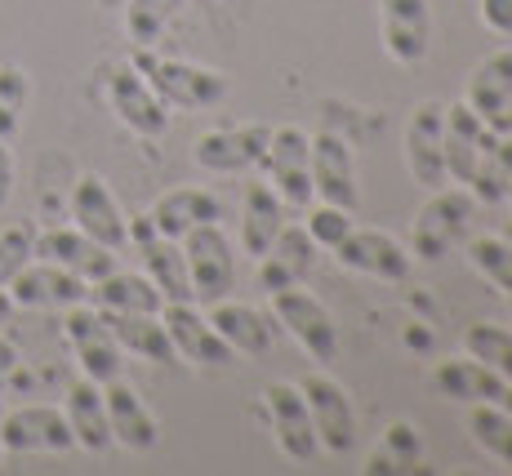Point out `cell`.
<instances>
[{"label": "cell", "instance_id": "74e56055", "mask_svg": "<svg viewBox=\"0 0 512 476\" xmlns=\"http://www.w3.org/2000/svg\"><path fill=\"white\" fill-rule=\"evenodd\" d=\"M36 259V227L14 223L0 232V285H9L27 263Z\"/></svg>", "mask_w": 512, "mask_h": 476}, {"label": "cell", "instance_id": "60d3db41", "mask_svg": "<svg viewBox=\"0 0 512 476\" xmlns=\"http://www.w3.org/2000/svg\"><path fill=\"white\" fill-rule=\"evenodd\" d=\"M481 23L499 36H512V0H481Z\"/></svg>", "mask_w": 512, "mask_h": 476}, {"label": "cell", "instance_id": "f546056e", "mask_svg": "<svg viewBox=\"0 0 512 476\" xmlns=\"http://www.w3.org/2000/svg\"><path fill=\"white\" fill-rule=\"evenodd\" d=\"M90 299H94L98 312H161L165 307L161 290L152 285V276L147 272H121V267L90 285Z\"/></svg>", "mask_w": 512, "mask_h": 476}, {"label": "cell", "instance_id": "e0dca14e", "mask_svg": "<svg viewBox=\"0 0 512 476\" xmlns=\"http://www.w3.org/2000/svg\"><path fill=\"white\" fill-rule=\"evenodd\" d=\"M334 259H339V267H348V272L357 276H374V281H406L410 276V254L406 245L397 241V236L388 232H357L352 227L348 236H343L339 245H334Z\"/></svg>", "mask_w": 512, "mask_h": 476}, {"label": "cell", "instance_id": "d590c367", "mask_svg": "<svg viewBox=\"0 0 512 476\" xmlns=\"http://www.w3.org/2000/svg\"><path fill=\"white\" fill-rule=\"evenodd\" d=\"M468 263L477 267L495 290H504V299L512 303V245L504 236H477V241H468Z\"/></svg>", "mask_w": 512, "mask_h": 476}, {"label": "cell", "instance_id": "ba28073f", "mask_svg": "<svg viewBox=\"0 0 512 476\" xmlns=\"http://www.w3.org/2000/svg\"><path fill=\"white\" fill-rule=\"evenodd\" d=\"M130 245L143 254V272L152 276V285L161 290L165 303H192V281H187L183 241L161 236L152 227V218L139 214V218H130Z\"/></svg>", "mask_w": 512, "mask_h": 476}, {"label": "cell", "instance_id": "ee69618b", "mask_svg": "<svg viewBox=\"0 0 512 476\" xmlns=\"http://www.w3.org/2000/svg\"><path fill=\"white\" fill-rule=\"evenodd\" d=\"M14 365H18V347L9 339H0V374H9Z\"/></svg>", "mask_w": 512, "mask_h": 476}, {"label": "cell", "instance_id": "52a82bcc", "mask_svg": "<svg viewBox=\"0 0 512 476\" xmlns=\"http://www.w3.org/2000/svg\"><path fill=\"white\" fill-rule=\"evenodd\" d=\"M406 170L419 187L437 192L446 187V103L428 98L406 121Z\"/></svg>", "mask_w": 512, "mask_h": 476}, {"label": "cell", "instance_id": "ac0fdd59", "mask_svg": "<svg viewBox=\"0 0 512 476\" xmlns=\"http://www.w3.org/2000/svg\"><path fill=\"white\" fill-rule=\"evenodd\" d=\"M272 130L268 125H228V130H210L192 143V161L210 174H241L263 161Z\"/></svg>", "mask_w": 512, "mask_h": 476}, {"label": "cell", "instance_id": "d6a6232c", "mask_svg": "<svg viewBox=\"0 0 512 476\" xmlns=\"http://www.w3.org/2000/svg\"><path fill=\"white\" fill-rule=\"evenodd\" d=\"M468 432L481 450L495 454V459H504L512 468V414L504 410V405H490V401L468 405Z\"/></svg>", "mask_w": 512, "mask_h": 476}, {"label": "cell", "instance_id": "277c9868", "mask_svg": "<svg viewBox=\"0 0 512 476\" xmlns=\"http://www.w3.org/2000/svg\"><path fill=\"white\" fill-rule=\"evenodd\" d=\"M187 281H192V303L210 307L236 290V250L232 236L219 223H201L183 236Z\"/></svg>", "mask_w": 512, "mask_h": 476}, {"label": "cell", "instance_id": "6da1fadb", "mask_svg": "<svg viewBox=\"0 0 512 476\" xmlns=\"http://www.w3.org/2000/svg\"><path fill=\"white\" fill-rule=\"evenodd\" d=\"M134 67L143 72V81L156 89L165 107H183V112H205V107H219L228 98V81L210 67H196V63H183V58H165L156 54L152 45L147 49H134L130 58Z\"/></svg>", "mask_w": 512, "mask_h": 476}, {"label": "cell", "instance_id": "30bf717a", "mask_svg": "<svg viewBox=\"0 0 512 476\" xmlns=\"http://www.w3.org/2000/svg\"><path fill=\"white\" fill-rule=\"evenodd\" d=\"M312 196L339 210H357L361 187H357V161H352V143L334 130L312 134Z\"/></svg>", "mask_w": 512, "mask_h": 476}, {"label": "cell", "instance_id": "83f0119b", "mask_svg": "<svg viewBox=\"0 0 512 476\" xmlns=\"http://www.w3.org/2000/svg\"><path fill=\"white\" fill-rule=\"evenodd\" d=\"M285 227V205L268 183H250L245 187V205H241V254H250L254 263L272 250L277 232Z\"/></svg>", "mask_w": 512, "mask_h": 476}, {"label": "cell", "instance_id": "1f68e13d", "mask_svg": "<svg viewBox=\"0 0 512 476\" xmlns=\"http://www.w3.org/2000/svg\"><path fill=\"white\" fill-rule=\"evenodd\" d=\"M187 0H130L125 5V36L134 41V49H147L165 36V27L183 14Z\"/></svg>", "mask_w": 512, "mask_h": 476}, {"label": "cell", "instance_id": "bcb514c9", "mask_svg": "<svg viewBox=\"0 0 512 476\" xmlns=\"http://www.w3.org/2000/svg\"><path fill=\"white\" fill-rule=\"evenodd\" d=\"M499 405H504V410L512 414V383H508V388H504V396H499Z\"/></svg>", "mask_w": 512, "mask_h": 476}, {"label": "cell", "instance_id": "9c48e42d", "mask_svg": "<svg viewBox=\"0 0 512 476\" xmlns=\"http://www.w3.org/2000/svg\"><path fill=\"white\" fill-rule=\"evenodd\" d=\"M0 441H5V454H67V450H76V436L67 428V414L54 410V405L5 410V419H0Z\"/></svg>", "mask_w": 512, "mask_h": 476}, {"label": "cell", "instance_id": "836d02e7", "mask_svg": "<svg viewBox=\"0 0 512 476\" xmlns=\"http://www.w3.org/2000/svg\"><path fill=\"white\" fill-rule=\"evenodd\" d=\"M317 250H321V245L308 236V227H303V223H285L277 232V241H272L268 259L277 263L290 281H303V276H312V267H317Z\"/></svg>", "mask_w": 512, "mask_h": 476}, {"label": "cell", "instance_id": "f1b7e54d", "mask_svg": "<svg viewBox=\"0 0 512 476\" xmlns=\"http://www.w3.org/2000/svg\"><path fill=\"white\" fill-rule=\"evenodd\" d=\"M464 103H468L486 125L495 121L499 112H508V103H512V49H495L486 63L472 67Z\"/></svg>", "mask_w": 512, "mask_h": 476}, {"label": "cell", "instance_id": "ab89813d", "mask_svg": "<svg viewBox=\"0 0 512 476\" xmlns=\"http://www.w3.org/2000/svg\"><path fill=\"white\" fill-rule=\"evenodd\" d=\"M383 454L397 463V472H415L419 468V454H423L419 428H410V423H392V428L383 432Z\"/></svg>", "mask_w": 512, "mask_h": 476}, {"label": "cell", "instance_id": "4dcf8cb0", "mask_svg": "<svg viewBox=\"0 0 512 476\" xmlns=\"http://www.w3.org/2000/svg\"><path fill=\"white\" fill-rule=\"evenodd\" d=\"M512 187V134H499L486 125V147H481V161L472 170L468 192L477 196V205H499L508 201Z\"/></svg>", "mask_w": 512, "mask_h": 476}, {"label": "cell", "instance_id": "44dd1931", "mask_svg": "<svg viewBox=\"0 0 512 476\" xmlns=\"http://www.w3.org/2000/svg\"><path fill=\"white\" fill-rule=\"evenodd\" d=\"M103 401H107V428H112V445L130 454H147L156 441H161V428H156V414L147 410V401L139 396V388H130L125 379L103 383Z\"/></svg>", "mask_w": 512, "mask_h": 476}, {"label": "cell", "instance_id": "7c38bea8", "mask_svg": "<svg viewBox=\"0 0 512 476\" xmlns=\"http://www.w3.org/2000/svg\"><path fill=\"white\" fill-rule=\"evenodd\" d=\"M383 49L397 67H419L432 49V5L428 0H379Z\"/></svg>", "mask_w": 512, "mask_h": 476}, {"label": "cell", "instance_id": "7bdbcfd3", "mask_svg": "<svg viewBox=\"0 0 512 476\" xmlns=\"http://www.w3.org/2000/svg\"><path fill=\"white\" fill-rule=\"evenodd\" d=\"M366 472H370V476H374V472H397V463H392L383 450H374L370 459H366Z\"/></svg>", "mask_w": 512, "mask_h": 476}, {"label": "cell", "instance_id": "d4e9b609", "mask_svg": "<svg viewBox=\"0 0 512 476\" xmlns=\"http://www.w3.org/2000/svg\"><path fill=\"white\" fill-rule=\"evenodd\" d=\"M481 147H486V121L468 103H450L446 107V178L450 183H459V187L472 183Z\"/></svg>", "mask_w": 512, "mask_h": 476}, {"label": "cell", "instance_id": "f35d334b", "mask_svg": "<svg viewBox=\"0 0 512 476\" xmlns=\"http://www.w3.org/2000/svg\"><path fill=\"white\" fill-rule=\"evenodd\" d=\"M303 227H308V236L321 245V250H334V245H339L343 236L352 232V214L339 210V205L321 201L317 210H308V223H303Z\"/></svg>", "mask_w": 512, "mask_h": 476}, {"label": "cell", "instance_id": "681fc988", "mask_svg": "<svg viewBox=\"0 0 512 476\" xmlns=\"http://www.w3.org/2000/svg\"><path fill=\"white\" fill-rule=\"evenodd\" d=\"M508 201H512V187H508Z\"/></svg>", "mask_w": 512, "mask_h": 476}, {"label": "cell", "instance_id": "d6986e66", "mask_svg": "<svg viewBox=\"0 0 512 476\" xmlns=\"http://www.w3.org/2000/svg\"><path fill=\"white\" fill-rule=\"evenodd\" d=\"M36 259L67 267L72 276H81L85 285L103 281L107 272H116V250L98 245L94 236H85L81 227H54V232H36Z\"/></svg>", "mask_w": 512, "mask_h": 476}, {"label": "cell", "instance_id": "484cf974", "mask_svg": "<svg viewBox=\"0 0 512 476\" xmlns=\"http://www.w3.org/2000/svg\"><path fill=\"white\" fill-rule=\"evenodd\" d=\"M103 316H107V325H112L121 352L139 356V361H152V365H170L174 356H179L161 312H103Z\"/></svg>", "mask_w": 512, "mask_h": 476}, {"label": "cell", "instance_id": "4316f807", "mask_svg": "<svg viewBox=\"0 0 512 476\" xmlns=\"http://www.w3.org/2000/svg\"><path fill=\"white\" fill-rule=\"evenodd\" d=\"M432 388H437L441 396H450V401H464V405H481V401L499 405L508 379H499L495 370H486L481 361L464 356V361H437L432 365Z\"/></svg>", "mask_w": 512, "mask_h": 476}, {"label": "cell", "instance_id": "603a6c76", "mask_svg": "<svg viewBox=\"0 0 512 476\" xmlns=\"http://www.w3.org/2000/svg\"><path fill=\"white\" fill-rule=\"evenodd\" d=\"M63 414H67V428H72L76 445L90 454H103L112 450V428H107V401H103V383L94 379H76L67 388V401H63Z\"/></svg>", "mask_w": 512, "mask_h": 476}, {"label": "cell", "instance_id": "8d00e7d4", "mask_svg": "<svg viewBox=\"0 0 512 476\" xmlns=\"http://www.w3.org/2000/svg\"><path fill=\"white\" fill-rule=\"evenodd\" d=\"M32 98V81L23 67H0V138L14 143V134L23 130V112Z\"/></svg>", "mask_w": 512, "mask_h": 476}, {"label": "cell", "instance_id": "2e32d148", "mask_svg": "<svg viewBox=\"0 0 512 476\" xmlns=\"http://www.w3.org/2000/svg\"><path fill=\"white\" fill-rule=\"evenodd\" d=\"M263 401H268V419H272V432H277V445L285 459H294V463L317 459L321 441H317V428H312V414H308L299 383H272L263 392Z\"/></svg>", "mask_w": 512, "mask_h": 476}, {"label": "cell", "instance_id": "8fae6325", "mask_svg": "<svg viewBox=\"0 0 512 476\" xmlns=\"http://www.w3.org/2000/svg\"><path fill=\"white\" fill-rule=\"evenodd\" d=\"M299 392H303V401H308L321 450L348 454L352 445H357V414H352L348 392H343L330 374H308V379H299Z\"/></svg>", "mask_w": 512, "mask_h": 476}, {"label": "cell", "instance_id": "7a4b0ae2", "mask_svg": "<svg viewBox=\"0 0 512 476\" xmlns=\"http://www.w3.org/2000/svg\"><path fill=\"white\" fill-rule=\"evenodd\" d=\"M472 218H477V196L459 183H446L428 196V205L419 210L415 227H410V245H415V259L423 263H441L459 241L468 236Z\"/></svg>", "mask_w": 512, "mask_h": 476}, {"label": "cell", "instance_id": "8992f818", "mask_svg": "<svg viewBox=\"0 0 512 476\" xmlns=\"http://www.w3.org/2000/svg\"><path fill=\"white\" fill-rule=\"evenodd\" d=\"M63 334H67V343H72L76 365H81L85 379H94V383L121 379V370H125L121 356H125V352H121V343H116L112 325H107V316L98 312V307H90V303L67 307Z\"/></svg>", "mask_w": 512, "mask_h": 476}, {"label": "cell", "instance_id": "7402d4cb", "mask_svg": "<svg viewBox=\"0 0 512 476\" xmlns=\"http://www.w3.org/2000/svg\"><path fill=\"white\" fill-rule=\"evenodd\" d=\"M147 218H152V227L161 236H174V241H183L192 227L219 223L223 205H219V196L205 192V187H174V192L156 196V205L147 210Z\"/></svg>", "mask_w": 512, "mask_h": 476}, {"label": "cell", "instance_id": "c3c4849f", "mask_svg": "<svg viewBox=\"0 0 512 476\" xmlns=\"http://www.w3.org/2000/svg\"><path fill=\"white\" fill-rule=\"evenodd\" d=\"M504 241H508V245H512V223H508V227H504Z\"/></svg>", "mask_w": 512, "mask_h": 476}, {"label": "cell", "instance_id": "b9f144b4", "mask_svg": "<svg viewBox=\"0 0 512 476\" xmlns=\"http://www.w3.org/2000/svg\"><path fill=\"white\" fill-rule=\"evenodd\" d=\"M9 196H14V152H9V143L0 138V210L9 205Z\"/></svg>", "mask_w": 512, "mask_h": 476}, {"label": "cell", "instance_id": "4fadbf2b", "mask_svg": "<svg viewBox=\"0 0 512 476\" xmlns=\"http://www.w3.org/2000/svg\"><path fill=\"white\" fill-rule=\"evenodd\" d=\"M107 103H112L116 121L139 138H161L170 130V107L156 98V89L143 81V72L134 63L112 72V81H107Z\"/></svg>", "mask_w": 512, "mask_h": 476}, {"label": "cell", "instance_id": "3957f363", "mask_svg": "<svg viewBox=\"0 0 512 476\" xmlns=\"http://www.w3.org/2000/svg\"><path fill=\"white\" fill-rule=\"evenodd\" d=\"M268 299H272V316H277V325H285V334H290V339L299 343L312 361L317 365L339 361V325H334L330 307L321 303L317 294L303 290V281L285 285V290L268 294Z\"/></svg>", "mask_w": 512, "mask_h": 476}, {"label": "cell", "instance_id": "9a60e30c", "mask_svg": "<svg viewBox=\"0 0 512 476\" xmlns=\"http://www.w3.org/2000/svg\"><path fill=\"white\" fill-rule=\"evenodd\" d=\"M14 307H32V312H49V307H76V303H90V285L81 276H72L67 267L58 263H45V259H32L14 281L5 285Z\"/></svg>", "mask_w": 512, "mask_h": 476}, {"label": "cell", "instance_id": "ffe728a7", "mask_svg": "<svg viewBox=\"0 0 512 476\" xmlns=\"http://www.w3.org/2000/svg\"><path fill=\"white\" fill-rule=\"evenodd\" d=\"M161 321L170 330V343L183 361L196 365H228L232 361V347L219 339V330L210 325V316L201 312V303H165L161 307Z\"/></svg>", "mask_w": 512, "mask_h": 476}, {"label": "cell", "instance_id": "e575fe53", "mask_svg": "<svg viewBox=\"0 0 512 476\" xmlns=\"http://www.w3.org/2000/svg\"><path fill=\"white\" fill-rule=\"evenodd\" d=\"M464 356L481 361L486 370H495L499 379L512 383V330H504V325H468Z\"/></svg>", "mask_w": 512, "mask_h": 476}, {"label": "cell", "instance_id": "7dc6e473", "mask_svg": "<svg viewBox=\"0 0 512 476\" xmlns=\"http://www.w3.org/2000/svg\"><path fill=\"white\" fill-rule=\"evenodd\" d=\"M0 419H5V401H0ZM0 459H5V441H0Z\"/></svg>", "mask_w": 512, "mask_h": 476}, {"label": "cell", "instance_id": "f6af8a7d", "mask_svg": "<svg viewBox=\"0 0 512 476\" xmlns=\"http://www.w3.org/2000/svg\"><path fill=\"white\" fill-rule=\"evenodd\" d=\"M9 316H14V299H9V290H5V285H0V325H5Z\"/></svg>", "mask_w": 512, "mask_h": 476}, {"label": "cell", "instance_id": "5bb4252c", "mask_svg": "<svg viewBox=\"0 0 512 476\" xmlns=\"http://www.w3.org/2000/svg\"><path fill=\"white\" fill-rule=\"evenodd\" d=\"M72 218L85 236H94L98 245L121 254L130 245V218H125L121 201L112 196V187L98 174H81L72 187Z\"/></svg>", "mask_w": 512, "mask_h": 476}, {"label": "cell", "instance_id": "5b68a950", "mask_svg": "<svg viewBox=\"0 0 512 476\" xmlns=\"http://www.w3.org/2000/svg\"><path fill=\"white\" fill-rule=\"evenodd\" d=\"M263 170H268V187L281 196L285 210H308L312 196V134L299 125H281L272 130L268 147H263Z\"/></svg>", "mask_w": 512, "mask_h": 476}, {"label": "cell", "instance_id": "cb8c5ba5", "mask_svg": "<svg viewBox=\"0 0 512 476\" xmlns=\"http://www.w3.org/2000/svg\"><path fill=\"white\" fill-rule=\"evenodd\" d=\"M210 325L219 330V339L241 356H268L272 352V321L250 303H236L232 294L219 303H210Z\"/></svg>", "mask_w": 512, "mask_h": 476}]
</instances>
